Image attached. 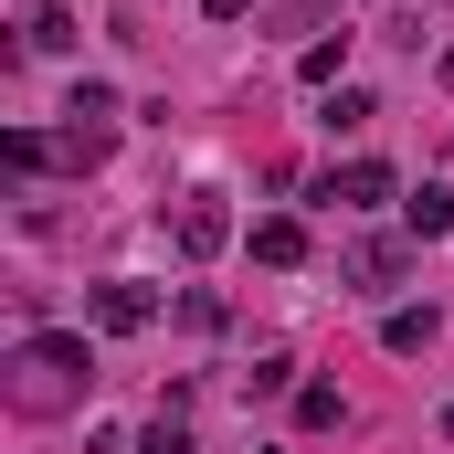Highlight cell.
I'll use <instances>...</instances> for the list:
<instances>
[{
    "label": "cell",
    "mask_w": 454,
    "mask_h": 454,
    "mask_svg": "<svg viewBox=\"0 0 454 454\" xmlns=\"http://www.w3.org/2000/svg\"><path fill=\"white\" fill-rule=\"evenodd\" d=\"M21 43H32V53H64V43H74V21H64V11H53V0H43V11H32V21H21Z\"/></svg>",
    "instance_id": "8fae6325"
},
{
    "label": "cell",
    "mask_w": 454,
    "mask_h": 454,
    "mask_svg": "<svg viewBox=\"0 0 454 454\" xmlns=\"http://www.w3.org/2000/svg\"><path fill=\"white\" fill-rule=\"evenodd\" d=\"M317 201H348V212H380V201H391V169H380V159H348V169L328 180V191H317Z\"/></svg>",
    "instance_id": "8992f818"
},
{
    "label": "cell",
    "mask_w": 454,
    "mask_h": 454,
    "mask_svg": "<svg viewBox=\"0 0 454 454\" xmlns=\"http://www.w3.org/2000/svg\"><path fill=\"white\" fill-rule=\"evenodd\" d=\"M74 391H96V339L43 328V339L11 348V402H21V412H64Z\"/></svg>",
    "instance_id": "6da1fadb"
},
{
    "label": "cell",
    "mask_w": 454,
    "mask_h": 454,
    "mask_svg": "<svg viewBox=\"0 0 454 454\" xmlns=\"http://www.w3.org/2000/svg\"><path fill=\"white\" fill-rule=\"evenodd\" d=\"M317 116H328V127H370V96H359V85H339V96H328Z\"/></svg>",
    "instance_id": "2e32d148"
},
{
    "label": "cell",
    "mask_w": 454,
    "mask_h": 454,
    "mask_svg": "<svg viewBox=\"0 0 454 454\" xmlns=\"http://www.w3.org/2000/svg\"><path fill=\"white\" fill-rule=\"evenodd\" d=\"M444 434H454V402H444Z\"/></svg>",
    "instance_id": "d6986e66"
},
{
    "label": "cell",
    "mask_w": 454,
    "mask_h": 454,
    "mask_svg": "<svg viewBox=\"0 0 454 454\" xmlns=\"http://www.w3.org/2000/svg\"><path fill=\"white\" fill-rule=\"evenodd\" d=\"M444 85H454V43H444Z\"/></svg>",
    "instance_id": "ac0fdd59"
},
{
    "label": "cell",
    "mask_w": 454,
    "mask_h": 454,
    "mask_svg": "<svg viewBox=\"0 0 454 454\" xmlns=\"http://www.w3.org/2000/svg\"><path fill=\"white\" fill-rule=\"evenodd\" d=\"M137 454H191V423H180V412H159V423L137 434Z\"/></svg>",
    "instance_id": "9a60e30c"
},
{
    "label": "cell",
    "mask_w": 454,
    "mask_h": 454,
    "mask_svg": "<svg viewBox=\"0 0 454 454\" xmlns=\"http://www.w3.org/2000/svg\"><path fill=\"white\" fill-rule=\"evenodd\" d=\"M180 254H191V264H212V254H223L232 243V212H223V191H191V201H180Z\"/></svg>",
    "instance_id": "277c9868"
},
{
    "label": "cell",
    "mask_w": 454,
    "mask_h": 454,
    "mask_svg": "<svg viewBox=\"0 0 454 454\" xmlns=\"http://www.w3.org/2000/svg\"><path fill=\"white\" fill-rule=\"evenodd\" d=\"M201 11H212V21H243V11H254V0H201Z\"/></svg>",
    "instance_id": "e0dca14e"
},
{
    "label": "cell",
    "mask_w": 454,
    "mask_h": 454,
    "mask_svg": "<svg viewBox=\"0 0 454 454\" xmlns=\"http://www.w3.org/2000/svg\"><path fill=\"white\" fill-rule=\"evenodd\" d=\"M339 275L359 286V296H391V286H402V243H348Z\"/></svg>",
    "instance_id": "5b68a950"
},
{
    "label": "cell",
    "mask_w": 454,
    "mask_h": 454,
    "mask_svg": "<svg viewBox=\"0 0 454 454\" xmlns=\"http://www.w3.org/2000/svg\"><path fill=\"white\" fill-rule=\"evenodd\" d=\"M339 412H348V402H339V380H307V391H296V423H307V434H328Z\"/></svg>",
    "instance_id": "30bf717a"
},
{
    "label": "cell",
    "mask_w": 454,
    "mask_h": 454,
    "mask_svg": "<svg viewBox=\"0 0 454 454\" xmlns=\"http://www.w3.org/2000/svg\"><path fill=\"white\" fill-rule=\"evenodd\" d=\"M254 264H307V223L296 212H264L254 223Z\"/></svg>",
    "instance_id": "52a82bcc"
},
{
    "label": "cell",
    "mask_w": 454,
    "mask_h": 454,
    "mask_svg": "<svg viewBox=\"0 0 454 454\" xmlns=\"http://www.w3.org/2000/svg\"><path fill=\"white\" fill-rule=\"evenodd\" d=\"M159 317V286H137V275H106V286H85V328L96 339H137Z\"/></svg>",
    "instance_id": "3957f363"
},
{
    "label": "cell",
    "mask_w": 454,
    "mask_h": 454,
    "mask_svg": "<svg viewBox=\"0 0 454 454\" xmlns=\"http://www.w3.org/2000/svg\"><path fill=\"white\" fill-rule=\"evenodd\" d=\"M423 339H434V307H391V317H380V348H391V359H412Z\"/></svg>",
    "instance_id": "9c48e42d"
},
{
    "label": "cell",
    "mask_w": 454,
    "mask_h": 454,
    "mask_svg": "<svg viewBox=\"0 0 454 454\" xmlns=\"http://www.w3.org/2000/svg\"><path fill=\"white\" fill-rule=\"evenodd\" d=\"M243 391H307V380H296V359H286V348H264V359L243 370Z\"/></svg>",
    "instance_id": "4fadbf2b"
},
{
    "label": "cell",
    "mask_w": 454,
    "mask_h": 454,
    "mask_svg": "<svg viewBox=\"0 0 454 454\" xmlns=\"http://www.w3.org/2000/svg\"><path fill=\"white\" fill-rule=\"evenodd\" d=\"M307 11H317V0H307Z\"/></svg>",
    "instance_id": "ffe728a7"
},
{
    "label": "cell",
    "mask_w": 454,
    "mask_h": 454,
    "mask_svg": "<svg viewBox=\"0 0 454 454\" xmlns=\"http://www.w3.org/2000/svg\"><path fill=\"white\" fill-rule=\"evenodd\" d=\"M339 53H348V32H328V43H307V64H296V74H307V85H339Z\"/></svg>",
    "instance_id": "5bb4252c"
},
{
    "label": "cell",
    "mask_w": 454,
    "mask_h": 454,
    "mask_svg": "<svg viewBox=\"0 0 454 454\" xmlns=\"http://www.w3.org/2000/svg\"><path fill=\"white\" fill-rule=\"evenodd\" d=\"M106 148H116V85H74L64 127H53V159L64 169H106Z\"/></svg>",
    "instance_id": "7a4b0ae2"
},
{
    "label": "cell",
    "mask_w": 454,
    "mask_h": 454,
    "mask_svg": "<svg viewBox=\"0 0 454 454\" xmlns=\"http://www.w3.org/2000/svg\"><path fill=\"white\" fill-rule=\"evenodd\" d=\"M0 159H11V169H21V180H32V169H43V159H53V137H43V127H11V137H0Z\"/></svg>",
    "instance_id": "7c38bea8"
},
{
    "label": "cell",
    "mask_w": 454,
    "mask_h": 454,
    "mask_svg": "<svg viewBox=\"0 0 454 454\" xmlns=\"http://www.w3.org/2000/svg\"><path fill=\"white\" fill-rule=\"evenodd\" d=\"M402 223L423 232V243H434V232H454V191H444V180H423V191L402 201Z\"/></svg>",
    "instance_id": "ba28073f"
}]
</instances>
